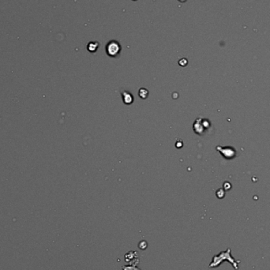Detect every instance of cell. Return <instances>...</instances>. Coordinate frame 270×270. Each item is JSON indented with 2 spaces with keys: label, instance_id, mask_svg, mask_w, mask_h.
<instances>
[{
  "label": "cell",
  "instance_id": "2",
  "mask_svg": "<svg viewBox=\"0 0 270 270\" xmlns=\"http://www.w3.org/2000/svg\"><path fill=\"white\" fill-rule=\"evenodd\" d=\"M121 51V46L116 40H111L108 43L106 46V52L110 57H116Z\"/></svg>",
  "mask_w": 270,
  "mask_h": 270
},
{
  "label": "cell",
  "instance_id": "6",
  "mask_svg": "<svg viewBox=\"0 0 270 270\" xmlns=\"http://www.w3.org/2000/svg\"><path fill=\"white\" fill-rule=\"evenodd\" d=\"M123 270H140L138 267H135L134 265H126L123 267Z\"/></svg>",
  "mask_w": 270,
  "mask_h": 270
},
{
  "label": "cell",
  "instance_id": "3",
  "mask_svg": "<svg viewBox=\"0 0 270 270\" xmlns=\"http://www.w3.org/2000/svg\"><path fill=\"white\" fill-rule=\"evenodd\" d=\"M209 126V123L206 119H198L195 123L193 124L194 131L198 134H203L205 130H207Z\"/></svg>",
  "mask_w": 270,
  "mask_h": 270
},
{
  "label": "cell",
  "instance_id": "4",
  "mask_svg": "<svg viewBox=\"0 0 270 270\" xmlns=\"http://www.w3.org/2000/svg\"><path fill=\"white\" fill-rule=\"evenodd\" d=\"M98 47H99L98 42H90L89 44H88L87 48H88V50L90 51V52H95V51L97 50V48H98Z\"/></svg>",
  "mask_w": 270,
  "mask_h": 270
},
{
  "label": "cell",
  "instance_id": "5",
  "mask_svg": "<svg viewBox=\"0 0 270 270\" xmlns=\"http://www.w3.org/2000/svg\"><path fill=\"white\" fill-rule=\"evenodd\" d=\"M128 99H129V100H130L131 103H132V101H133L132 96H131L130 94L129 93L125 92L124 93H123V101L126 103V104H130V102H129V100H128Z\"/></svg>",
  "mask_w": 270,
  "mask_h": 270
},
{
  "label": "cell",
  "instance_id": "1",
  "mask_svg": "<svg viewBox=\"0 0 270 270\" xmlns=\"http://www.w3.org/2000/svg\"><path fill=\"white\" fill-rule=\"evenodd\" d=\"M228 260L232 265L234 266V268L236 269H238V265L236 262L234 261V258L231 256V250L228 249V251H223L221 252L219 255H216L213 257V262L210 264L209 268H215V267H217L218 265H220V264L223 262L224 260Z\"/></svg>",
  "mask_w": 270,
  "mask_h": 270
}]
</instances>
